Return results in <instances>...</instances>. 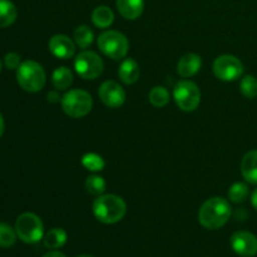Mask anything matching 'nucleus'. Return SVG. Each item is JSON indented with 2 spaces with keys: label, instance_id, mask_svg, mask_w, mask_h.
Instances as JSON below:
<instances>
[{
  "label": "nucleus",
  "instance_id": "obj_1",
  "mask_svg": "<svg viewBox=\"0 0 257 257\" xmlns=\"http://www.w3.org/2000/svg\"><path fill=\"white\" fill-rule=\"evenodd\" d=\"M231 206L222 197H212L206 201L198 211V221L207 230H218L228 222Z\"/></svg>",
  "mask_w": 257,
  "mask_h": 257
},
{
  "label": "nucleus",
  "instance_id": "obj_2",
  "mask_svg": "<svg viewBox=\"0 0 257 257\" xmlns=\"http://www.w3.org/2000/svg\"><path fill=\"white\" fill-rule=\"evenodd\" d=\"M127 212L125 202L115 195L98 196L93 202V213L99 222L105 225L117 223Z\"/></svg>",
  "mask_w": 257,
  "mask_h": 257
},
{
  "label": "nucleus",
  "instance_id": "obj_3",
  "mask_svg": "<svg viewBox=\"0 0 257 257\" xmlns=\"http://www.w3.org/2000/svg\"><path fill=\"white\" fill-rule=\"evenodd\" d=\"M17 80L24 90L37 93L44 88L47 75L39 63L34 60H25L17 69Z\"/></svg>",
  "mask_w": 257,
  "mask_h": 257
},
{
  "label": "nucleus",
  "instance_id": "obj_4",
  "mask_svg": "<svg viewBox=\"0 0 257 257\" xmlns=\"http://www.w3.org/2000/svg\"><path fill=\"white\" fill-rule=\"evenodd\" d=\"M98 47L104 55L113 60H120L127 57L130 43L124 34L117 30H107L98 37Z\"/></svg>",
  "mask_w": 257,
  "mask_h": 257
},
{
  "label": "nucleus",
  "instance_id": "obj_5",
  "mask_svg": "<svg viewBox=\"0 0 257 257\" xmlns=\"http://www.w3.org/2000/svg\"><path fill=\"white\" fill-rule=\"evenodd\" d=\"M62 108L67 115L72 118L85 117L92 110V95L83 89H72L63 95Z\"/></svg>",
  "mask_w": 257,
  "mask_h": 257
},
{
  "label": "nucleus",
  "instance_id": "obj_6",
  "mask_svg": "<svg viewBox=\"0 0 257 257\" xmlns=\"http://www.w3.org/2000/svg\"><path fill=\"white\" fill-rule=\"evenodd\" d=\"M17 235L23 242L37 243L44 236V226L39 216L33 212L22 213L15 222Z\"/></svg>",
  "mask_w": 257,
  "mask_h": 257
},
{
  "label": "nucleus",
  "instance_id": "obj_7",
  "mask_svg": "<svg viewBox=\"0 0 257 257\" xmlns=\"http://www.w3.org/2000/svg\"><path fill=\"white\" fill-rule=\"evenodd\" d=\"M173 98L181 110L193 112L201 102L200 88L191 80H180L173 89Z\"/></svg>",
  "mask_w": 257,
  "mask_h": 257
},
{
  "label": "nucleus",
  "instance_id": "obj_8",
  "mask_svg": "<svg viewBox=\"0 0 257 257\" xmlns=\"http://www.w3.org/2000/svg\"><path fill=\"white\" fill-rule=\"evenodd\" d=\"M74 68L83 79L92 80L102 74L104 63L97 53L84 50L75 57Z\"/></svg>",
  "mask_w": 257,
  "mask_h": 257
},
{
  "label": "nucleus",
  "instance_id": "obj_9",
  "mask_svg": "<svg viewBox=\"0 0 257 257\" xmlns=\"http://www.w3.org/2000/svg\"><path fill=\"white\" fill-rule=\"evenodd\" d=\"M213 73L220 80L232 82L242 75L243 64L235 55H220L213 63Z\"/></svg>",
  "mask_w": 257,
  "mask_h": 257
},
{
  "label": "nucleus",
  "instance_id": "obj_10",
  "mask_svg": "<svg viewBox=\"0 0 257 257\" xmlns=\"http://www.w3.org/2000/svg\"><path fill=\"white\" fill-rule=\"evenodd\" d=\"M100 100L109 108H119L125 102V92L117 82L107 80L102 83L98 90Z\"/></svg>",
  "mask_w": 257,
  "mask_h": 257
},
{
  "label": "nucleus",
  "instance_id": "obj_11",
  "mask_svg": "<svg viewBox=\"0 0 257 257\" xmlns=\"http://www.w3.org/2000/svg\"><path fill=\"white\" fill-rule=\"evenodd\" d=\"M231 247L241 257H253L257 253V237L247 231H238L231 236Z\"/></svg>",
  "mask_w": 257,
  "mask_h": 257
},
{
  "label": "nucleus",
  "instance_id": "obj_12",
  "mask_svg": "<svg viewBox=\"0 0 257 257\" xmlns=\"http://www.w3.org/2000/svg\"><path fill=\"white\" fill-rule=\"evenodd\" d=\"M75 42L64 34H55L49 40V50L59 59H70L75 54Z\"/></svg>",
  "mask_w": 257,
  "mask_h": 257
},
{
  "label": "nucleus",
  "instance_id": "obj_13",
  "mask_svg": "<svg viewBox=\"0 0 257 257\" xmlns=\"http://www.w3.org/2000/svg\"><path fill=\"white\" fill-rule=\"evenodd\" d=\"M202 65V60L198 54L187 53L180 59L177 64V73L183 78H190L197 74Z\"/></svg>",
  "mask_w": 257,
  "mask_h": 257
},
{
  "label": "nucleus",
  "instance_id": "obj_14",
  "mask_svg": "<svg viewBox=\"0 0 257 257\" xmlns=\"http://www.w3.org/2000/svg\"><path fill=\"white\" fill-rule=\"evenodd\" d=\"M117 9L124 19L136 20L142 15L145 0H117Z\"/></svg>",
  "mask_w": 257,
  "mask_h": 257
},
{
  "label": "nucleus",
  "instance_id": "obj_15",
  "mask_svg": "<svg viewBox=\"0 0 257 257\" xmlns=\"http://www.w3.org/2000/svg\"><path fill=\"white\" fill-rule=\"evenodd\" d=\"M241 173L248 183L257 185V151H250L243 156Z\"/></svg>",
  "mask_w": 257,
  "mask_h": 257
},
{
  "label": "nucleus",
  "instance_id": "obj_16",
  "mask_svg": "<svg viewBox=\"0 0 257 257\" xmlns=\"http://www.w3.org/2000/svg\"><path fill=\"white\" fill-rule=\"evenodd\" d=\"M140 65L132 58H127L125 60H123L119 70H118L120 80L124 84H133V83L137 82L138 78H140Z\"/></svg>",
  "mask_w": 257,
  "mask_h": 257
},
{
  "label": "nucleus",
  "instance_id": "obj_17",
  "mask_svg": "<svg viewBox=\"0 0 257 257\" xmlns=\"http://www.w3.org/2000/svg\"><path fill=\"white\" fill-rule=\"evenodd\" d=\"M92 22L97 28H104L110 27L114 22V14H113L112 9L105 5H100L97 7L92 13Z\"/></svg>",
  "mask_w": 257,
  "mask_h": 257
},
{
  "label": "nucleus",
  "instance_id": "obj_18",
  "mask_svg": "<svg viewBox=\"0 0 257 257\" xmlns=\"http://www.w3.org/2000/svg\"><path fill=\"white\" fill-rule=\"evenodd\" d=\"M53 85L58 90H65L72 85L73 83V73L69 68L59 67L53 72L52 75Z\"/></svg>",
  "mask_w": 257,
  "mask_h": 257
},
{
  "label": "nucleus",
  "instance_id": "obj_19",
  "mask_svg": "<svg viewBox=\"0 0 257 257\" xmlns=\"http://www.w3.org/2000/svg\"><path fill=\"white\" fill-rule=\"evenodd\" d=\"M18 12L10 0H0V28H8L17 20Z\"/></svg>",
  "mask_w": 257,
  "mask_h": 257
},
{
  "label": "nucleus",
  "instance_id": "obj_20",
  "mask_svg": "<svg viewBox=\"0 0 257 257\" xmlns=\"http://www.w3.org/2000/svg\"><path fill=\"white\" fill-rule=\"evenodd\" d=\"M67 232L63 228H53L43 237V242H44V246L47 248L55 250V248L64 246L65 242H67Z\"/></svg>",
  "mask_w": 257,
  "mask_h": 257
},
{
  "label": "nucleus",
  "instance_id": "obj_21",
  "mask_svg": "<svg viewBox=\"0 0 257 257\" xmlns=\"http://www.w3.org/2000/svg\"><path fill=\"white\" fill-rule=\"evenodd\" d=\"M93 39H94V35L88 25H79L74 30V42L82 49L89 47L93 43Z\"/></svg>",
  "mask_w": 257,
  "mask_h": 257
},
{
  "label": "nucleus",
  "instance_id": "obj_22",
  "mask_svg": "<svg viewBox=\"0 0 257 257\" xmlns=\"http://www.w3.org/2000/svg\"><path fill=\"white\" fill-rule=\"evenodd\" d=\"M148 99L153 107L162 108L170 102V92L165 87H155L151 89Z\"/></svg>",
  "mask_w": 257,
  "mask_h": 257
},
{
  "label": "nucleus",
  "instance_id": "obj_23",
  "mask_svg": "<svg viewBox=\"0 0 257 257\" xmlns=\"http://www.w3.org/2000/svg\"><path fill=\"white\" fill-rule=\"evenodd\" d=\"M17 231L10 225L0 222V247L9 248L17 241Z\"/></svg>",
  "mask_w": 257,
  "mask_h": 257
},
{
  "label": "nucleus",
  "instance_id": "obj_24",
  "mask_svg": "<svg viewBox=\"0 0 257 257\" xmlns=\"http://www.w3.org/2000/svg\"><path fill=\"white\" fill-rule=\"evenodd\" d=\"M248 197V187L246 183L237 182L233 183L228 190V198L233 203H242Z\"/></svg>",
  "mask_w": 257,
  "mask_h": 257
},
{
  "label": "nucleus",
  "instance_id": "obj_25",
  "mask_svg": "<svg viewBox=\"0 0 257 257\" xmlns=\"http://www.w3.org/2000/svg\"><path fill=\"white\" fill-rule=\"evenodd\" d=\"M105 187H107V185H105L104 178L100 177V176H89L85 181V188H87L88 192L93 196H97V197L104 193Z\"/></svg>",
  "mask_w": 257,
  "mask_h": 257
},
{
  "label": "nucleus",
  "instance_id": "obj_26",
  "mask_svg": "<svg viewBox=\"0 0 257 257\" xmlns=\"http://www.w3.org/2000/svg\"><path fill=\"white\" fill-rule=\"evenodd\" d=\"M82 165L90 172H99L104 168L105 162L97 153H87V155L83 156Z\"/></svg>",
  "mask_w": 257,
  "mask_h": 257
},
{
  "label": "nucleus",
  "instance_id": "obj_27",
  "mask_svg": "<svg viewBox=\"0 0 257 257\" xmlns=\"http://www.w3.org/2000/svg\"><path fill=\"white\" fill-rule=\"evenodd\" d=\"M241 93L245 95L246 98H252L257 97V79L253 75H246L242 78L240 84Z\"/></svg>",
  "mask_w": 257,
  "mask_h": 257
},
{
  "label": "nucleus",
  "instance_id": "obj_28",
  "mask_svg": "<svg viewBox=\"0 0 257 257\" xmlns=\"http://www.w3.org/2000/svg\"><path fill=\"white\" fill-rule=\"evenodd\" d=\"M4 64L10 70L18 69L20 67V64H22V62H20V55L14 52L8 53L4 58Z\"/></svg>",
  "mask_w": 257,
  "mask_h": 257
},
{
  "label": "nucleus",
  "instance_id": "obj_29",
  "mask_svg": "<svg viewBox=\"0 0 257 257\" xmlns=\"http://www.w3.org/2000/svg\"><path fill=\"white\" fill-rule=\"evenodd\" d=\"M48 100H49V102H52V103H57V102H59V100H62V99H60L59 94H58L57 92H49V93H48Z\"/></svg>",
  "mask_w": 257,
  "mask_h": 257
},
{
  "label": "nucleus",
  "instance_id": "obj_30",
  "mask_svg": "<svg viewBox=\"0 0 257 257\" xmlns=\"http://www.w3.org/2000/svg\"><path fill=\"white\" fill-rule=\"evenodd\" d=\"M43 257H67L64 255V253L59 252V251H50V252L45 253Z\"/></svg>",
  "mask_w": 257,
  "mask_h": 257
},
{
  "label": "nucleus",
  "instance_id": "obj_31",
  "mask_svg": "<svg viewBox=\"0 0 257 257\" xmlns=\"http://www.w3.org/2000/svg\"><path fill=\"white\" fill-rule=\"evenodd\" d=\"M251 203L255 207V210L257 211V188L252 192V196H251Z\"/></svg>",
  "mask_w": 257,
  "mask_h": 257
},
{
  "label": "nucleus",
  "instance_id": "obj_32",
  "mask_svg": "<svg viewBox=\"0 0 257 257\" xmlns=\"http://www.w3.org/2000/svg\"><path fill=\"white\" fill-rule=\"evenodd\" d=\"M5 130V123H4V118H3L2 113H0V138H2L3 133H4Z\"/></svg>",
  "mask_w": 257,
  "mask_h": 257
},
{
  "label": "nucleus",
  "instance_id": "obj_33",
  "mask_svg": "<svg viewBox=\"0 0 257 257\" xmlns=\"http://www.w3.org/2000/svg\"><path fill=\"white\" fill-rule=\"evenodd\" d=\"M77 257H93L92 255H79V256H77Z\"/></svg>",
  "mask_w": 257,
  "mask_h": 257
},
{
  "label": "nucleus",
  "instance_id": "obj_34",
  "mask_svg": "<svg viewBox=\"0 0 257 257\" xmlns=\"http://www.w3.org/2000/svg\"><path fill=\"white\" fill-rule=\"evenodd\" d=\"M0 70H2V62H0Z\"/></svg>",
  "mask_w": 257,
  "mask_h": 257
}]
</instances>
